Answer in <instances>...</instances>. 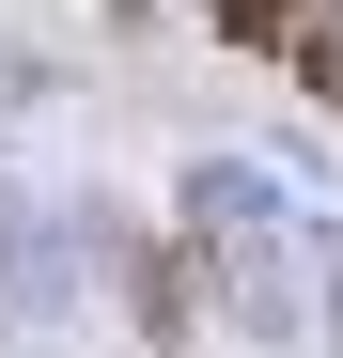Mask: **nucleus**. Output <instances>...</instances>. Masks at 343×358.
<instances>
[{
	"instance_id": "1",
	"label": "nucleus",
	"mask_w": 343,
	"mask_h": 358,
	"mask_svg": "<svg viewBox=\"0 0 343 358\" xmlns=\"http://www.w3.org/2000/svg\"><path fill=\"white\" fill-rule=\"evenodd\" d=\"M328 0H218V47H265V63H312Z\"/></svg>"
}]
</instances>
